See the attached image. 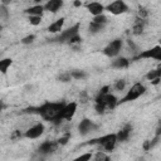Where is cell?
Returning <instances> with one entry per match:
<instances>
[{
    "instance_id": "obj_1",
    "label": "cell",
    "mask_w": 161,
    "mask_h": 161,
    "mask_svg": "<svg viewBox=\"0 0 161 161\" xmlns=\"http://www.w3.org/2000/svg\"><path fill=\"white\" fill-rule=\"evenodd\" d=\"M65 103L64 102H45L44 104L39 107H30L26 108V113H38L43 119L49 121V122H60V114L64 108Z\"/></svg>"
},
{
    "instance_id": "obj_2",
    "label": "cell",
    "mask_w": 161,
    "mask_h": 161,
    "mask_svg": "<svg viewBox=\"0 0 161 161\" xmlns=\"http://www.w3.org/2000/svg\"><path fill=\"white\" fill-rule=\"evenodd\" d=\"M116 143H117L116 133H108V135H104L102 137H98V138H94V140L87 142V145H99V146H102L106 152L113 151L114 147H116Z\"/></svg>"
},
{
    "instance_id": "obj_3",
    "label": "cell",
    "mask_w": 161,
    "mask_h": 161,
    "mask_svg": "<svg viewBox=\"0 0 161 161\" xmlns=\"http://www.w3.org/2000/svg\"><path fill=\"white\" fill-rule=\"evenodd\" d=\"M145 92H146V87H145L142 83H135V84L130 88V91L126 93V96H125L121 101H118V104L135 101V99H137L138 97H141Z\"/></svg>"
},
{
    "instance_id": "obj_4",
    "label": "cell",
    "mask_w": 161,
    "mask_h": 161,
    "mask_svg": "<svg viewBox=\"0 0 161 161\" xmlns=\"http://www.w3.org/2000/svg\"><path fill=\"white\" fill-rule=\"evenodd\" d=\"M78 31H79V24H74L73 26L63 30L59 34V36L55 38V40L59 43H69L75 35H78Z\"/></svg>"
},
{
    "instance_id": "obj_5",
    "label": "cell",
    "mask_w": 161,
    "mask_h": 161,
    "mask_svg": "<svg viewBox=\"0 0 161 161\" xmlns=\"http://www.w3.org/2000/svg\"><path fill=\"white\" fill-rule=\"evenodd\" d=\"M96 103H99V104H103L106 108H114L117 104H118V101L117 98L111 94V93H107V94H99L96 97Z\"/></svg>"
},
{
    "instance_id": "obj_6",
    "label": "cell",
    "mask_w": 161,
    "mask_h": 161,
    "mask_svg": "<svg viewBox=\"0 0 161 161\" xmlns=\"http://www.w3.org/2000/svg\"><path fill=\"white\" fill-rule=\"evenodd\" d=\"M106 10L108 13L113 14V15H121V14H123V13H126L128 10V6H127V4L125 1L117 0V1H113V3L108 4L106 6Z\"/></svg>"
},
{
    "instance_id": "obj_7",
    "label": "cell",
    "mask_w": 161,
    "mask_h": 161,
    "mask_svg": "<svg viewBox=\"0 0 161 161\" xmlns=\"http://www.w3.org/2000/svg\"><path fill=\"white\" fill-rule=\"evenodd\" d=\"M121 48H122V40L121 39H114L111 43H108V45L103 49V53H104V55H107L109 58H113V57L118 55V53L121 52Z\"/></svg>"
},
{
    "instance_id": "obj_8",
    "label": "cell",
    "mask_w": 161,
    "mask_h": 161,
    "mask_svg": "<svg viewBox=\"0 0 161 161\" xmlns=\"http://www.w3.org/2000/svg\"><path fill=\"white\" fill-rule=\"evenodd\" d=\"M137 58H142V59H155V60H160L161 62V45H155L151 49H147L142 53L138 54Z\"/></svg>"
},
{
    "instance_id": "obj_9",
    "label": "cell",
    "mask_w": 161,
    "mask_h": 161,
    "mask_svg": "<svg viewBox=\"0 0 161 161\" xmlns=\"http://www.w3.org/2000/svg\"><path fill=\"white\" fill-rule=\"evenodd\" d=\"M77 112V103L75 102H70V103H65L63 111H62V114H60V122L63 119L65 121H70L74 114Z\"/></svg>"
},
{
    "instance_id": "obj_10",
    "label": "cell",
    "mask_w": 161,
    "mask_h": 161,
    "mask_svg": "<svg viewBox=\"0 0 161 161\" xmlns=\"http://www.w3.org/2000/svg\"><path fill=\"white\" fill-rule=\"evenodd\" d=\"M43 132H44V125L39 122V123H35L34 126H31L30 128H28V130L25 131L24 136H25L26 138L34 140V138L40 137V136L43 135Z\"/></svg>"
},
{
    "instance_id": "obj_11",
    "label": "cell",
    "mask_w": 161,
    "mask_h": 161,
    "mask_svg": "<svg viewBox=\"0 0 161 161\" xmlns=\"http://www.w3.org/2000/svg\"><path fill=\"white\" fill-rule=\"evenodd\" d=\"M58 145H59L58 142L54 143V142H52V141H45V142H43V143L38 147V153L45 157L47 155L53 153V152L57 150V146H58Z\"/></svg>"
},
{
    "instance_id": "obj_12",
    "label": "cell",
    "mask_w": 161,
    "mask_h": 161,
    "mask_svg": "<svg viewBox=\"0 0 161 161\" xmlns=\"http://www.w3.org/2000/svg\"><path fill=\"white\" fill-rule=\"evenodd\" d=\"M96 128H97V126H96L91 119H88V118L82 119L80 123L78 125V131H79V133H80L82 136H86V135H88L89 132H93V130H96Z\"/></svg>"
},
{
    "instance_id": "obj_13",
    "label": "cell",
    "mask_w": 161,
    "mask_h": 161,
    "mask_svg": "<svg viewBox=\"0 0 161 161\" xmlns=\"http://www.w3.org/2000/svg\"><path fill=\"white\" fill-rule=\"evenodd\" d=\"M87 9L88 11L93 15V16H98V15H102L103 14V10L106 9L101 3H97V1H92V3H88L87 4Z\"/></svg>"
},
{
    "instance_id": "obj_14",
    "label": "cell",
    "mask_w": 161,
    "mask_h": 161,
    "mask_svg": "<svg viewBox=\"0 0 161 161\" xmlns=\"http://www.w3.org/2000/svg\"><path fill=\"white\" fill-rule=\"evenodd\" d=\"M62 6H63V1H62V0H50V1H48V3L44 4V10L54 14V13H57Z\"/></svg>"
},
{
    "instance_id": "obj_15",
    "label": "cell",
    "mask_w": 161,
    "mask_h": 161,
    "mask_svg": "<svg viewBox=\"0 0 161 161\" xmlns=\"http://www.w3.org/2000/svg\"><path fill=\"white\" fill-rule=\"evenodd\" d=\"M131 131H132V126L131 125H126L122 130H119L116 136H117V142H125L126 140H128L130 135H131Z\"/></svg>"
},
{
    "instance_id": "obj_16",
    "label": "cell",
    "mask_w": 161,
    "mask_h": 161,
    "mask_svg": "<svg viewBox=\"0 0 161 161\" xmlns=\"http://www.w3.org/2000/svg\"><path fill=\"white\" fill-rule=\"evenodd\" d=\"M63 25H64V18H60L58 20H55L54 23H52L49 26H48V30L53 34H57V33H62L63 30Z\"/></svg>"
},
{
    "instance_id": "obj_17",
    "label": "cell",
    "mask_w": 161,
    "mask_h": 161,
    "mask_svg": "<svg viewBox=\"0 0 161 161\" xmlns=\"http://www.w3.org/2000/svg\"><path fill=\"white\" fill-rule=\"evenodd\" d=\"M44 5H34V6H30L25 10V13L29 15V16H42L43 13H44Z\"/></svg>"
},
{
    "instance_id": "obj_18",
    "label": "cell",
    "mask_w": 161,
    "mask_h": 161,
    "mask_svg": "<svg viewBox=\"0 0 161 161\" xmlns=\"http://www.w3.org/2000/svg\"><path fill=\"white\" fill-rule=\"evenodd\" d=\"M130 64V60L125 57H119V58H116L114 60H112V68H116V69H123V68H127Z\"/></svg>"
},
{
    "instance_id": "obj_19",
    "label": "cell",
    "mask_w": 161,
    "mask_h": 161,
    "mask_svg": "<svg viewBox=\"0 0 161 161\" xmlns=\"http://www.w3.org/2000/svg\"><path fill=\"white\" fill-rule=\"evenodd\" d=\"M143 28H145V20L143 19H140L137 18L135 24H133V28H132V33L135 35H140L143 33Z\"/></svg>"
},
{
    "instance_id": "obj_20",
    "label": "cell",
    "mask_w": 161,
    "mask_h": 161,
    "mask_svg": "<svg viewBox=\"0 0 161 161\" xmlns=\"http://www.w3.org/2000/svg\"><path fill=\"white\" fill-rule=\"evenodd\" d=\"M146 78H147V80H150V82H152V80H155V79H160V78H161V67L150 70V72L146 74Z\"/></svg>"
},
{
    "instance_id": "obj_21",
    "label": "cell",
    "mask_w": 161,
    "mask_h": 161,
    "mask_svg": "<svg viewBox=\"0 0 161 161\" xmlns=\"http://www.w3.org/2000/svg\"><path fill=\"white\" fill-rule=\"evenodd\" d=\"M103 28H104V25L97 24V23H94V21H91V23H89V25H88V30H89V33H91V34H97V33L102 31V30H103Z\"/></svg>"
},
{
    "instance_id": "obj_22",
    "label": "cell",
    "mask_w": 161,
    "mask_h": 161,
    "mask_svg": "<svg viewBox=\"0 0 161 161\" xmlns=\"http://www.w3.org/2000/svg\"><path fill=\"white\" fill-rule=\"evenodd\" d=\"M11 63H13V60L10 58H5V59L0 60V70H1V73L5 74L8 72V68L11 65Z\"/></svg>"
},
{
    "instance_id": "obj_23",
    "label": "cell",
    "mask_w": 161,
    "mask_h": 161,
    "mask_svg": "<svg viewBox=\"0 0 161 161\" xmlns=\"http://www.w3.org/2000/svg\"><path fill=\"white\" fill-rule=\"evenodd\" d=\"M70 75L74 79H84L87 77L86 72H83V70H72L70 72Z\"/></svg>"
},
{
    "instance_id": "obj_24",
    "label": "cell",
    "mask_w": 161,
    "mask_h": 161,
    "mask_svg": "<svg viewBox=\"0 0 161 161\" xmlns=\"http://www.w3.org/2000/svg\"><path fill=\"white\" fill-rule=\"evenodd\" d=\"M92 21H94V23H97V24H101V25H106L107 24V21H108V19H107V16L106 15H98V16H93V20Z\"/></svg>"
},
{
    "instance_id": "obj_25",
    "label": "cell",
    "mask_w": 161,
    "mask_h": 161,
    "mask_svg": "<svg viewBox=\"0 0 161 161\" xmlns=\"http://www.w3.org/2000/svg\"><path fill=\"white\" fill-rule=\"evenodd\" d=\"M92 157H93L92 152H86V153H82L80 156L75 157L73 161H91V160H92Z\"/></svg>"
},
{
    "instance_id": "obj_26",
    "label": "cell",
    "mask_w": 161,
    "mask_h": 161,
    "mask_svg": "<svg viewBox=\"0 0 161 161\" xmlns=\"http://www.w3.org/2000/svg\"><path fill=\"white\" fill-rule=\"evenodd\" d=\"M125 87H126V80H125V79H119V80H117L116 84H114V89H116V91H119V92L123 91Z\"/></svg>"
},
{
    "instance_id": "obj_27",
    "label": "cell",
    "mask_w": 161,
    "mask_h": 161,
    "mask_svg": "<svg viewBox=\"0 0 161 161\" xmlns=\"http://www.w3.org/2000/svg\"><path fill=\"white\" fill-rule=\"evenodd\" d=\"M42 21V16H29V23L31 25H39Z\"/></svg>"
},
{
    "instance_id": "obj_28",
    "label": "cell",
    "mask_w": 161,
    "mask_h": 161,
    "mask_svg": "<svg viewBox=\"0 0 161 161\" xmlns=\"http://www.w3.org/2000/svg\"><path fill=\"white\" fill-rule=\"evenodd\" d=\"M69 138H70V133L67 132L64 136H62V137L58 140V143H59V145H65V143L69 141Z\"/></svg>"
},
{
    "instance_id": "obj_29",
    "label": "cell",
    "mask_w": 161,
    "mask_h": 161,
    "mask_svg": "<svg viewBox=\"0 0 161 161\" xmlns=\"http://www.w3.org/2000/svg\"><path fill=\"white\" fill-rule=\"evenodd\" d=\"M106 157H107V156H106V155H104L103 152L98 151V152H97V153H96V155H94V156H93L92 158H93V161H103V160H104Z\"/></svg>"
},
{
    "instance_id": "obj_30",
    "label": "cell",
    "mask_w": 161,
    "mask_h": 161,
    "mask_svg": "<svg viewBox=\"0 0 161 161\" xmlns=\"http://www.w3.org/2000/svg\"><path fill=\"white\" fill-rule=\"evenodd\" d=\"M0 16H1L3 19H6V18L9 16L8 9L5 8V5H4V4H1V6H0Z\"/></svg>"
},
{
    "instance_id": "obj_31",
    "label": "cell",
    "mask_w": 161,
    "mask_h": 161,
    "mask_svg": "<svg viewBox=\"0 0 161 161\" xmlns=\"http://www.w3.org/2000/svg\"><path fill=\"white\" fill-rule=\"evenodd\" d=\"M34 39H35V35H28V36H24L23 39H21V43L23 44H30V43H33L34 42Z\"/></svg>"
},
{
    "instance_id": "obj_32",
    "label": "cell",
    "mask_w": 161,
    "mask_h": 161,
    "mask_svg": "<svg viewBox=\"0 0 161 161\" xmlns=\"http://www.w3.org/2000/svg\"><path fill=\"white\" fill-rule=\"evenodd\" d=\"M59 79H60V82H69L72 79V75H70V73H62L59 75Z\"/></svg>"
},
{
    "instance_id": "obj_33",
    "label": "cell",
    "mask_w": 161,
    "mask_h": 161,
    "mask_svg": "<svg viewBox=\"0 0 161 161\" xmlns=\"http://www.w3.org/2000/svg\"><path fill=\"white\" fill-rule=\"evenodd\" d=\"M21 136H23V135H21V132L16 130V131H14V132L11 133V136H10V138L15 141V140H19V138H21Z\"/></svg>"
},
{
    "instance_id": "obj_34",
    "label": "cell",
    "mask_w": 161,
    "mask_h": 161,
    "mask_svg": "<svg viewBox=\"0 0 161 161\" xmlns=\"http://www.w3.org/2000/svg\"><path fill=\"white\" fill-rule=\"evenodd\" d=\"M80 40H82V39H80V36H79V35H75V36L69 42V44H79V43H80Z\"/></svg>"
},
{
    "instance_id": "obj_35",
    "label": "cell",
    "mask_w": 161,
    "mask_h": 161,
    "mask_svg": "<svg viewBox=\"0 0 161 161\" xmlns=\"http://www.w3.org/2000/svg\"><path fill=\"white\" fill-rule=\"evenodd\" d=\"M74 5H75V6H80V5H82V3H80V1H75V3H74Z\"/></svg>"
},
{
    "instance_id": "obj_36",
    "label": "cell",
    "mask_w": 161,
    "mask_h": 161,
    "mask_svg": "<svg viewBox=\"0 0 161 161\" xmlns=\"http://www.w3.org/2000/svg\"><path fill=\"white\" fill-rule=\"evenodd\" d=\"M103 161H111V158H109V157H108V156H107V157H106V158H104V160H103Z\"/></svg>"
},
{
    "instance_id": "obj_37",
    "label": "cell",
    "mask_w": 161,
    "mask_h": 161,
    "mask_svg": "<svg viewBox=\"0 0 161 161\" xmlns=\"http://www.w3.org/2000/svg\"><path fill=\"white\" fill-rule=\"evenodd\" d=\"M160 42H161V40H160Z\"/></svg>"
}]
</instances>
